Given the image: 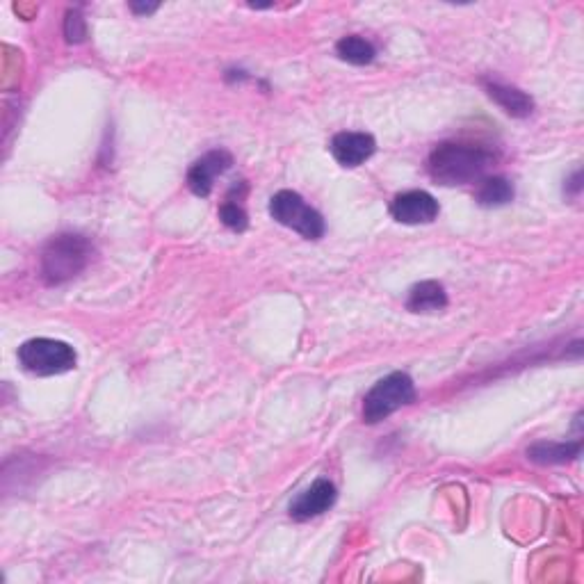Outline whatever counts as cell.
Returning a JSON list of instances; mask_svg holds the SVG:
<instances>
[{
	"label": "cell",
	"mask_w": 584,
	"mask_h": 584,
	"mask_svg": "<svg viewBox=\"0 0 584 584\" xmlns=\"http://www.w3.org/2000/svg\"><path fill=\"white\" fill-rule=\"evenodd\" d=\"M448 306V292L438 281H420L409 290L407 308L411 313H436Z\"/></svg>",
	"instance_id": "cell-12"
},
{
	"label": "cell",
	"mask_w": 584,
	"mask_h": 584,
	"mask_svg": "<svg viewBox=\"0 0 584 584\" xmlns=\"http://www.w3.org/2000/svg\"><path fill=\"white\" fill-rule=\"evenodd\" d=\"M416 400V386L407 372H393L384 379H379L375 386L370 388L363 400V420L368 425H377L395 411L407 407Z\"/></svg>",
	"instance_id": "cell-4"
},
{
	"label": "cell",
	"mask_w": 584,
	"mask_h": 584,
	"mask_svg": "<svg viewBox=\"0 0 584 584\" xmlns=\"http://www.w3.org/2000/svg\"><path fill=\"white\" fill-rule=\"evenodd\" d=\"M582 452V441H539L527 448V459L541 466H555V464H569V461L578 459Z\"/></svg>",
	"instance_id": "cell-11"
},
{
	"label": "cell",
	"mask_w": 584,
	"mask_h": 584,
	"mask_svg": "<svg viewBox=\"0 0 584 584\" xmlns=\"http://www.w3.org/2000/svg\"><path fill=\"white\" fill-rule=\"evenodd\" d=\"M482 85L486 89V94L491 96V101H496L507 115L518 117V119H525L532 115L534 101L530 94L523 92V89L498 83V80H482Z\"/></svg>",
	"instance_id": "cell-10"
},
{
	"label": "cell",
	"mask_w": 584,
	"mask_h": 584,
	"mask_svg": "<svg viewBox=\"0 0 584 584\" xmlns=\"http://www.w3.org/2000/svg\"><path fill=\"white\" fill-rule=\"evenodd\" d=\"M514 185L505 176L482 178L480 188L475 192V201L484 208H500L514 201Z\"/></svg>",
	"instance_id": "cell-13"
},
{
	"label": "cell",
	"mask_w": 584,
	"mask_h": 584,
	"mask_svg": "<svg viewBox=\"0 0 584 584\" xmlns=\"http://www.w3.org/2000/svg\"><path fill=\"white\" fill-rule=\"evenodd\" d=\"M19 365L30 375L53 377L76 368L78 354L69 343L55 338H30L16 352Z\"/></svg>",
	"instance_id": "cell-3"
},
{
	"label": "cell",
	"mask_w": 584,
	"mask_h": 584,
	"mask_svg": "<svg viewBox=\"0 0 584 584\" xmlns=\"http://www.w3.org/2000/svg\"><path fill=\"white\" fill-rule=\"evenodd\" d=\"M64 37H67L69 44H80L85 42L87 37V26L83 14L78 10H69L67 19H64Z\"/></svg>",
	"instance_id": "cell-16"
},
{
	"label": "cell",
	"mask_w": 584,
	"mask_h": 584,
	"mask_svg": "<svg viewBox=\"0 0 584 584\" xmlns=\"http://www.w3.org/2000/svg\"><path fill=\"white\" fill-rule=\"evenodd\" d=\"M238 197H233V192L229 190L226 194L224 204L219 206V219H222L224 226H229L231 231L235 233H242L247 231L249 226V217H247V210L242 206V194L247 192V185L245 183H238Z\"/></svg>",
	"instance_id": "cell-15"
},
{
	"label": "cell",
	"mask_w": 584,
	"mask_h": 584,
	"mask_svg": "<svg viewBox=\"0 0 584 584\" xmlns=\"http://www.w3.org/2000/svg\"><path fill=\"white\" fill-rule=\"evenodd\" d=\"M233 167V156L226 149H213L192 162L188 169V188L197 197H210L215 178L229 172Z\"/></svg>",
	"instance_id": "cell-7"
},
{
	"label": "cell",
	"mask_w": 584,
	"mask_h": 584,
	"mask_svg": "<svg viewBox=\"0 0 584 584\" xmlns=\"http://www.w3.org/2000/svg\"><path fill=\"white\" fill-rule=\"evenodd\" d=\"M270 215L286 229H292L306 240H320L327 224L318 210L311 208L302 199V194L292 190H281L270 199Z\"/></svg>",
	"instance_id": "cell-5"
},
{
	"label": "cell",
	"mask_w": 584,
	"mask_h": 584,
	"mask_svg": "<svg viewBox=\"0 0 584 584\" xmlns=\"http://www.w3.org/2000/svg\"><path fill=\"white\" fill-rule=\"evenodd\" d=\"M336 55L347 64H354V67H365V64L375 62L377 58V48L368 39H363L359 35L343 37L336 44Z\"/></svg>",
	"instance_id": "cell-14"
},
{
	"label": "cell",
	"mask_w": 584,
	"mask_h": 584,
	"mask_svg": "<svg viewBox=\"0 0 584 584\" xmlns=\"http://www.w3.org/2000/svg\"><path fill=\"white\" fill-rule=\"evenodd\" d=\"M336 486L334 482L324 480H315L311 486L304 493H299V496L290 502V518H295V521H311V518L324 514V511H329L331 507L336 505Z\"/></svg>",
	"instance_id": "cell-8"
},
{
	"label": "cell",
	"mask_w": 584,
	"mask_h": 584,
	"mask_svg": "<svg viewBox=\"0 0 584 584\" xmlns=\"http://www.w3.org/2000/svg\"><path fill=\"white\" fill-rule=\"evenodd\" d=\"M131 10L135 14H153L158 10V5H137V3H131Z\"/></svg>",
	"instance_id": "cell-18"
},
{
	"label": "cell",
	"mask_w": 584,
	"mask_h": 584,
	"mask_svg": "<svg viewBox=\"0 0 584 584\" xmlns=\"http://www.w3.org/2000/svg\"><path fill=\"white\" fill-rule=\"evenodd\" d=\"M441 213V206L425 190H409L397 194L391 204V215L395 222L418 226V224H432Z\"/></svg>",
	"instance_id": "cell-6"
},
{
	"label": "cell",
	"mask_w": 584,
	"mask_h": 584,
	"mask_svg": "<svg viewBox=\"0 0 584 584\" xmlns=\"http://www.w3.org/2000/svg\"><path fill=\"white\" fill-rule=\"evenodd\" d=\"M566 194H569V197H580V192H582V172L580 169H575V174L569 178V181H566Z\"/></svg>",
	"instance_id": "cell-17"
},
{
	"label": "cell",
	"mask_w": 584,
	"mask_h": 584,
	"mask_svg": "<svg viewBox=\"0 0 584 584\" xmlns=\"http://www.w3.org/2000/svg\"><path fill=\"white\" fill-rule=\"evenodd\" d=\"M94 247L85 235L60 233L46 242L39 261V274L48 286H62L87 270Z\"/></svg>",
	"instance_id": "cell-2"
},
{
	"label": "cell",
	"mask_w": 584,
	"mask_h": 584,
	"mask_svg": "<svg viewBox=\"0 0 584 584\" xmlns=\"http://www.w3.org/2000/svg\"><path fill=\"white\" fill-rule=\"evenodd\" d=\"M496 160V151L480 142H441L429 153L427 174L438 185H466L482 181Z\"/></svg>",
	"instance_id": "cell-1"
},
{
	"label": "cell",
	"mask_w": 584,
	"mask_h": 584,
	"mask_svg": "<svg viewBox=\"0 0 584 584\" xmlns=\"http://www.w3.org/2000/svg\"><path fill=\"white\" fill-rule=\"evenodd\" d=\"M329 149H331V156L336 158L338 165L352 169V167H361L365 160L372 158V153L377 151V142L370 133L345 131V133L334 135Z\"/></svg>",
	"instance_id": "cell-9"
}]
</instances>
